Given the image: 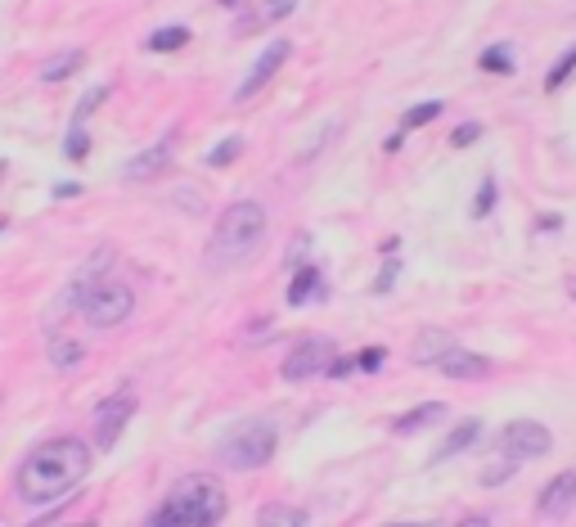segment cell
I'll list each match as a JSON object with an SVG mask.
<instances>
[{
    "mask_svg": "<svg viewBox=\"0 0 576 527\" xmlns=\"http://www.w3.org/2000/svg\"><path fill=\"white\" fill-rule=\"evenodd\" d=\"M90 446L81 437H50V442L32 446L27 460L14 473V491L23 505H54V500L72 496L90 473Z\"/></svg>",
    "mask_w": 576,
    "mask_h": 527,
    "instance_id": "1",
    "label": "cell"
},
{
    "mask_svg": "<svg viewBox=\"0 0 576 527\" xmlns=\"http://www.w3.org/2000/svg\"><path fill=\"white\" fill-rule=\"evenodd\" d=\"M266 226H270V217L257 199H234L230 208L216 217L203 266L212 275H225V271H234V266H243L248 257H257L261 244H266Z\"/></svg>",
    "mask_w": 576,
    "mask_h": 527,
    "instance_id": "2",
    "label": "cell"
},
{
    "mask_svg": "<svg viewBox=\"0 0 576 527\" xmlns=\"http://www.w3.org/2000/svg\"><path fill=\"white\" fill-rule=\"evenodd\" d=\"M225 509H230V500H225V487L212 473H185L167 491V500L144 518V527H216Z\"/></svg>",
    "mask_w": 576,
    "mask_h": 527,
    "instance_id": "3",
    "label": "cell"
},
{
    "mask_svg": "<svg viewBox=\"0 0 576 527\" xmlns=\"http://www.w3.org/2000/svg\"><path fill=\"white\" fill-rule=\"evenodd\" d=\"M275 446H279V433H275L270 419H243V424H234L230 433L221 437L216 455H221L225 469L252 473V469H266L270 455H275Z\"/></svg>",
    "mask_w": 576,
    "mask_h": 527,
    "instance_id": "4",
    "label": "cell"
},
{
    "mask_svg": "<svg viewBox=\"0 0 576 527\" xmlns=\"http://www.w3.org/2000/svg\"><path fill=\"white\" fill-rule=\"evenodd\" d=\"M131 311H135V293L122 280H99L95 293L86 298V307H81V316H86L90 329H117L131 320Z\"/></svg>",
    "mask_w": 576,
    "mask_h": 527,
    "instance_id": "5",
    "label": "cell"
},
{
    "mask_svg": "<svg viewBox=\"0 0 576 527\" xmlns=\"http://www.w3.org/2000/svg\"><path fill=\"white\" fill-rule=\"evenodd\" d=\"M554 451V433H549L545 424H536V419H513L509 428L500 433V455H509V460H540V455Z\"/></svg>",
    "mask_w": 576,
    "mask_h": 527,
    "instance_id": "6",
    "label": "cell"
},
{
    "mask_svg": "<svg viewBox=\"0 0 576 527\" xmlns=\"http://www.w3.org/2000/svg\"><path fill=\"white\" fill-rule=\"evenodd\" d=\"M333 352H338V347H333L329 338H302V343L284 356L279 374H284L288 383H302V379H315V374H329V365L338 361Z\"/></svg>",
    "mask_w": 576,
    "mask_h": 527,
    "instance_id": "7",
    "label": "cell"
},
{
    "mask_svg": "<svg viewBox=\"0 0 576 527\" xmlns=\"http://www.w3.org/2000/svg\"><path fill=\"white\" fill-rule=\"evenodd\" d=\"M131 415H135V388H131V383H122L108 401H99V410H95V442L104 446V451H108V446H117V437H122V428L131 424Z\"/></svg>",
    "mask_w": 576,
    "mask_h": 527,
    "instance_id": "8",
    "label": "cell"
},
{
    "mask_svg": "<svg viewBox=\"0 0 576 527\" xmlns=\"http://www.w3.org/2000/svg\"><path fill=\"white\" fill-rule=\"evenodd\" d=\"M288 55H293V46H288V41H270V46L257 55V64H252V73L239 82V91H234V104H248V100H257V95L266 91V82H270V77H275L279 68L288 64Z\"/></svg>",
    "mask_w": 576,
    "mask_h": 527,
    "instance_id": "9",
    "label": "cell"
},
{
    "mask_svg": "<svg viewBox=\"0 0 576 527\" xmlns=\"http://www.w3.org/2000/svg\"><path fill=\"white\" fill-rule=\"evenodd\" d=\"M171 145H176V131H167V136L158 140V145H149L144 154L126 158V181H153V176H162L171 167Z\"/></svg>",
    "mask_w": 576,
    "mask_h": 527,
    "instance_id": "10",
    "label": "cell"
},
{
    "mask_svg": "<svg viewBox=\"0 0 576 527\" xmlns=\"http://www.w3.org/2000/svg\"><path fill=\"white\" fill-rule=\"evenodd\" d=\"M572 505H576V469H563L558 478L545 482V491H540V500H536V514L540 518H563Z\"/></svg>",
    "mask_w": 576,
    "mask_h": 527,
    "instance_id": "11",
    "label": "cell"
},
{
    "mask_svg": "<svg viewBox=\"0 0 576 527\" xmlns=\"http://www.w3.org/2000/svg\"><path fill=\"white\" fill-rule=\"evenodd\" d=\"M437 370L446 374V379H455V383H468V379H486V374H491V361L477 356V352H468V347H455V352L441 356Z\"/></svg>",
    "mask_w": 576,
    "mask_h": 527,
    "instance_id": "12",
    "label": "cell"
},
{
    "mask_svg": "<svg viewBox=\"0 0 576 527\" xmlns=\"http://www.w3.org/2000/svg\"><path fill=\"white\" fill-rule=\"evenodd\" d=\"M293 10H297V0H257V5L239 19V32H261V28H270V23L288 19Z\"/></svg>",
    "mask_w": 576,
    "mask_h": 527,
    "instance_id": "13",
    "label": "cell"
},
{
    "mask_svg": "<svg viewBox=\"0 0 576 527\" xmlns=\"http://www.w3.org/2000/svg\"><path fill=\"white\" fill-rule=\"evenodd\" d=\"M455 338L446 334V329H423L419 338H414V365H441V356L455 352Z\"/></svg>",
    "mask_w": 576,
    "mask_h": 527,
    "instance_id": "14",
    "label": "cell"
},
{
    "mask_svg": "<svg viewBox=\"0 0 576 527\" xmlns=\"http://www.w3.org/2000/svg\"><path fill=\"white\" fill-rule=\"evenodd\" d=\"M477 437H482V419H459L455 428H450L446 433V442L437 446V455H432V460H450V455H459V451H468V446L477 442Z\"/></svg>",
    "mask_w": 576,
    "mask_h": 527,
    "instance_id": "15",
    "label": "cell"
},
{
    "mask_svg": "<svg viewBox=\"0 0 576 527\" xmlns=\"http://www.w3.org/2000/svg\"><path fill=\"white\" fill-rule=\"evenodd\" d=\"M437 419H446V406L441 401H428V406H414V410H405V415H396L392 419V433H419V428H428V424H437Z\"/></svg>",
    "mask_w": 576,
    "mask_h": 527,
    "instance_id": "16",
    "label": "cell"
},
{
    "mask_svg": "<svg viewBox=\"0 0 576 527\" xmlns=\"http://www.w3.org/2000/svg\"><path fill=\"white\" fill-rule=\"evenodd\" d=\"M257 527H311V518H306L302 505L275 500V505H266V509L257 514Z\"/></svg>",
    "mask_w": 576,
    "mask_h": 527,
    "instance_id": "17",
    "label": "cell"
},
{
    "mask_svg": "<svg viewBox=\"0 0 576 527\" xmlns=\"http://www.w3.org/2000/svg\"><path fill=\"white\" fill-rule=\"evenodd\" d=\"M320 289H324V275L315 271V266H297L293 280H288V307H302V302H311Z\"/></svg>",
    "mask_w": 576,
    "mask_h": 527,
    "instance_id": "18",
    "label": "cell"
},
{
    "mask_svg": "<svg viewBox=\"0 0 576 527\" xmlns=\"http://www.w3.org/2000/svg\"><path fill=\"white\" fill-rule=\"evenodd\" d=\"M86 361V347L77 338H50V365L54 370H77Z\"/></svg>",
    "mask_w": 576,
    "mask_h": 527,
    "instance_id": "19",
    "label": "cell"
},
{
    "mask_svg": "<svg viewBox=\"0 0 576 527\" xmlns=\"http://www.w3.org/2000/svg\"><path fill=\"white\" fill-rule=\"evenodd\" d=\"M81 64H86L81 50H63V55H54L50 64H41V82H63V77H72Z\"/></svg>",
    "mask_w": 576,
    "mask_h": 527,
    "instance_id": "20",
    "label": "cell"
},
{
    "mask_svg": "<svg viewBox=\"0 0 576 527\" xmlns=\"http://www.w3.org/2000/svg\"><path fill=\"white\" fill-rule=\"evenodd\" d=\"M144 46L153 50V55H171V50H185L189 46V28H180V23H171V28H158Z\"/></svg>",
    "mask_w": 576,
    "mask_h": 527,
    "instance_id": "21",
    "label": "cell"
},
{
    "mask_svg": "<svg viewBox=\"0 0 576 527\" xmlns=\"http://www.w3.org/2000/svg\"><path fill=\"white\" fill-rule=\"evenodd\" d=\"M477 64H482V73H513V50L509 46H486Z\"/></svg>",
    "mask_w": 576,
    "mask_h": 527,
    "instance_id": "22",
    "label": "cell"
},
{
    "mask_svg": "<svg viewBox=\"0 0 576 527\" xmlns=\"http://www.w3.org/2000/svg\"><path fill=\"white\" fill-rule=\"evenodd\" d=\"M441 118V100H428V104H414L410 113L401 118V131H414V127H428V122Z\"/></svg>",
    "mask_w": 576,
    "mask_h": 527,
    "instance_id": "23",
    "label": "cell"
},
{
    "mask_svg": "<svg viewBox=\"0 0 576 527\" xmlns=\"http://www.w3.org/2000/svg\"><path fill=\"white\" fill-rule=\"evenodd\" d=\"M572 73H576V46L567 50V55L558 59V64H554V68H549V73H545V91L554 95L558 86H563V82H567V77H572Z\"/></svg>",
    "mask_w": 576,
    "mask_h": 527,
    "instance_id": "24",
    "label": "cell"
},
{
    "mask_svg": "<svg viewBox=\"0 0 576 527\" xmlns=\"http://www.w3.org/2000/svg\"><path fill=\"white\" fill-rule=\"evenodd\" d=\"M104 100H108V86H90V91L81 95L77 113H72V127H81V122H86L90 113H95V109H99V104H104Z\"/></svg>",
    "mask_w": 576,
    "mask_h": 527,
    "instance_id": "25",
    "label": "cell"
},
{
    "mask_svg": "<svg viewBox=\"0 0 576 527\" xmlns=\"http://www.w3.org/2000/svg\"><path fill=\"white\" fill-rule=\"evenodd\" d=\"M239 154H243V140L230 136V140H221V145H216L212 154H207V167H230Z\"/></svg>",
    "mask_w": 576,
    "mask_h": 527,
    "instance_id": "26",
    "label": "cell"
},
{
    "mask_svg": "<svg viewBox=\"0 0 576 527\" xmlns=\"http://www.w3.org/2000/svg\"><path fill=\"white\" fill-rule=\"evenodd\" d=\"M63 154H68L72 163H81V158L90 154V136H86V127H72V131H68V140H63Z\"/></svg>",
    "mask_w": 576,
    "mask_h": 527,
    "instance_id": "27",
    "label": "cell"
},
{
    "mask_svg": "<svg viewBox=\"0 0 576 527\" xmlns=\"http://www.w3.org/2000/svg\"><path fill=\"white\" fill-rule=\"evenodd\" d=\"M495 208V181L486 176L482 185H477V199H473V217H486V212Z\"/></svg>",
    "mask_w": 576,
    "mask_h": 527,
    "instance_id": "28",
    "label": "cell"
},
{
    "mask_svg": "<svg viewBox=\"0 0 576 527\" xmlns=\"http://www.w3.org/2000/svg\"><path fill=\"white\" fill-rule=\"evenodd\" d=\"M477 140H482V127H477V122H464V127H455L450 145H455V149H468V145H477Z\"/></svg>",
    "mask_w": 576,
    "mask_h": 527,
    "instance_id": "29",
    "label": "cell"
},
{
    "mask_svg": "<svg viewBox=\"0 0 576 527\" xmlns=\"http://www.w3.org/2000/svg\"><path fill=\"white\" fill-rule=\"evenodd\" d=\"M383 361H387L383 347H369V352H360V356H356V370H378Z\"/></svg>",
    "mask_w": 576,
    "mask_h": 527,
    "instance_id": "30",
    "label": "cell"
},
{
    "mask_svg": "<svg viewBox=\"0 0 576 527\" xmlns=\"http://www.w3.org/2000/svg\"><path fill=\"white\" fill-rule=\"evenodd\" d=\"M396 275H401V262H387V266H383V275L374 280V293H387V289H392Z\"/></svg>",
    "mask_w": 576,
    "mask_h": 527,
    "instance_id": "31",
    "label": "cell"
},
{
    "mask_svg": "<svg viewBox=\"0 0 576 527\" xmlns=\"http://www.w3.org/2000/svg\"><path fill=\"white\" fill-rule=\"evenodd\" d=\"M68 194H81V185L77 181H59V185H54V199H68Z\"/></svg>",
    "mask_w": 576,
    "mask_h": 527,
    "instance_id": "32",
    "label": "cell"
},
{
    "mask_svg": "<svg viewBox=\"0 0 576 527\" xmlns=\"http://www.w3.org/2000/svg\"><path fill=\"white\" fill-rule=\"evenodd\" d=\"M455 527H491V518H486V514H468V518H459Z\"/></svg>",
    "mask_w": 576,
    "mask_h": 527,
    "instance_id": "33",
    "label": "cell"
},
{
    "mask_svg": "<svg viewBox=\"0 0 576 527\" xmlns=\"http://www.w3.org/2000/svg\"><path fill=\"white\" fill-rule=\"evenodd\" d=\"M387 527H432V523H387Z\"/></svg>",
    "mask_w": 576,
    "mask_h": 527,
    "instance_id": "34",
    "label": "cell"
},
{
    "mask_svg": "<svg viewBox=\"0 0 576 527\" xmlns=\"http://www.w3.org/2000/svg\"><path fill=\"white\" fill-rule=\"evenodd\" d=\"M567 293H572V302H576V275H572V280H567Z\"/></svg>",
    "mask_w": 576,
    "mask_h": 527,
    "instance_id": "35",
    "label": "cell"
},
{
    "mask_svg": "<svg viewBox=\"0 0 576 527\" xmlns=\"http://www.w3.org/2000/svg\"><path fill=\"white\" fill-rule=\"evenodd\" d=\"M72 527H95V523H72Z\"/></svg>",
    "mask_w": 576,
    "mask_h": 527,
    "instance_id": "36",
    "label": "cell"
},
{
    "mask_svg": "<svg viewBox=\"0 0 576 527\" xmlns=\"http://www.w3.org/2000/svg\"><path fill=\"white\" fill-rule=\"evenodd\" d=\"M0 230H5V217H0Z\"/></svg>",
    "mask_w": 576,
    "mask_h": 527,
    "instance_id": "37",
    "label": "cell"
}]
</instances>
